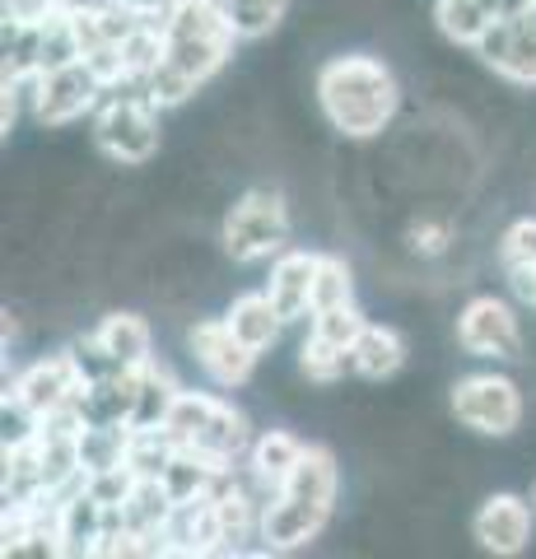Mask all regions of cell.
I'll use <instances>...</instances> for the list:
<instances>
[{
	"mask_svg": "<svg viewBox=\"0 0 536 559\" xmlns=\"http://www.w3.org/2000/svg\"><path fill=\"white\" fill-rule=\"evenodd\" d=\"M318 108L326 127L341 131L345 140H373L383 135L396 112H402V84L392 66L369 57V51H336L326 57L313 80Z\"/></svg>",
	"mask_w": 536,
	"mask_h": 559,
	"instance_id": "obj_1",
	"label": "cell"
},
{
	"mask_svg": "<svg viewBox=\"0 0 536 559\" xmlns=\"http://www.w3.org/2000/svg\"><path fill=\"white\" fill-rule=\"evenodd\" d=\"M289 229H294V215H289V187L281 182H266L257 178L243 197L234 201V210L224 215L219 224V248L234 266H248L257 257H275L285 252L289 242Z\"/></svg>",
	"mask_w": 536,
	"mask_h": 559,
	"instance_id": "obj_2",
	"label": "cell"
},
{
	"mask_svg": "<svg viewBox=\"0 0 536 559\" xmlns=\"http://www.w3.org/2000/svg\"><path fill=\"white\" fill-rule=\"evenodd\" d=\"M94 145L117 168H145L164 150L159 108L141 94V84L108 90V98L98 103V117H94Z\"/></svg>",
	"mask_w": 536,
	"mask_h": 559,
	"instance_id": "obj_3",
	"label": "cell"
},
{
	"mask_svg": "<svg viewBox=\"0 0 536 559\" xmlns=\"http://www.w3.org/2000/svg\"><path fill=\"white\" fill-rule=\"evenodd\" d=\"M448 411L462 429L480 433V439H513L517 425H523V392L517 382L504 373H466L453 382V396H448Z\"/></svg>",
	"mask_w": 536,
	"mask_h": 559,
	"instance_id": "obj_4",
	"label": "cell"
},
{
	"mask_svg": "<svg viewBox=\"0 0 536 559\" xmlns=\"http://www.w3.org/2000/svg\"><path fill=\"white\" fill-rule=\"evenodd\" d=\"M103 98H108V84L94 75L90 61L38 70V75L28 80V108H33V121H38L43 131L75 127V121L84 112H94Z\"/></svg>",
	"mask_w": 536,
	"mask_h": 559,
	"instance_id": "obj_5",
	"label": "cell"
},
{
	"mask_svg": "<svg viewBox=\"0 0 536 559\" xmlns=\"http://www.w3.org/2000/svg\"><path fill=\"white\" fill-rule=\"evenodd\" d=\"M453 341L462 355L472 359H527V331L517 322V312L495 299V294H476V299H466L457 322H453Z\"/></svg>",
	"mask_w": 536,
	"mask_h": 559,
	"instance_id": "obj_6",
	"label": "cell"
},
{
	"mask_svg": "<svg viewBox=\"0 0 536 559\" xmlns=\"http://www.w3.org/2000/svg\"><path fill=\"white\" fill-rule=\"evenodd\" d=\"M182 345L215 388H243L257 369V349H248L238 341L234 326L224 318H192V326L182 331Z\"/></svg>",
	"mask_w": 536,
	"mask_h": 559,
	"instance_id": "obj_7",
	"label": "cell"
},
{
	"mask_svg": "<svg viewBox=\"0 0 536 559\" xmlns=\"http://www.w3.org/2000/svg\"><path fill=\"white\" fill-rule=\"evenodd\" d=\"M80 373H75V364L65 349H57V355H47L38 364H28V369L20 373V382L5 392L10 401H20V406L33 415V419H47L51 411H61V406H71V401L80 396Z\"/></svg>",
	"mask_w": 536,
	"mask_h": 559,
	"instance_id": "obj_8",
	"label": "cell"
},
{
	"mask_svg": "<svg viewBox=\"0 0 536 559\" xmlns=\"http://www.w3.org/2000/svg\"><path fill=\"white\" fill-rule=\"evenodd\" d=\"M532 532H536L532 503L523 495H509V489L486 495L472 518V536L495 555H523L532 546Z\"/></svg>",
	"mask_w": 536,
	"mask_h": 559,
	"instance_id": "obj_9",
	"label": "cell"
},
{
	"mask_svg": "<svg viewBox=\"0 0 536 559\" xmlns=\"http://www.w3.org/2000/svg\"><path fill=\"white\" fill-rule=\"evenodd\" d=\"M318 257L322 252H303V248H285L271 257V275H266V294L281 308V318L294 326L303 318H313V275H318Z\"/></svg>",
	"mask_w": 536,
	"mask_h": 559,
	"instance_id": "obj_10",
	"label": "cell"
},
{
	"mask_svg": "<svg viewBox=\"0 0 536 559\" xmlns=\"http://www.w3.org/2000/svg\"><path fill=\"white\" fill-rule=\"evenodd\" d=\"M332 509L326 503H303V499H289V495H275L266 509H262V550H303L308 540H318Z\"/></svg>",
	"mask_w": 536,
	"mask_h": 559,
	"instance_id": "obj_11",
	"label": "cell"
},
{
	"mask_svg": "<svg viewBox=\"0 0 536 559\" xmlns=\"http://www.w3.org/2000/svg\"><path fill=\"white\" fill-rule=\"evenodd\" d=\"M51 503H57L61 555H98V540L108 536V503H98L84 485Z\"/></svg>",
	"mask_w": 536,
	"mask_h": 559,
	"instance_id": "obj_12",
	"label": "cell"
},
{
	"mask_svg": "<svg viewBox=\"0 0 536 559\" xmlns=\"http://www.w3.org/2000/svg\"><path fill=\"white\" fill-rule=\"evenodd\" d=\"M94 331H98V341L108 345V355L122 364V369H145V364L154 359V326H150L135 308L112 304V308L98 318Z\"/></svg>",
	"mask_w": 536,
	"mask_h": 559,
	"instance_id": "obj_13",
	"label": "cell"
},
{
	"mask_svg": "<svg viewBox=\"0 0 536 559\" xmlns=\"http://www.w3.org/2000/svg\"><path fill=\"white\" fill-rule=\"evenodd\" d=\"M224 322L234 326V336L243 341L248 349H257V355H266V349L285 336V318L281 308L271 304L266 289H252V294H238V299H229V308H224Z\"/></svg>",
	"mask_w": 536,
	"mask_h": 559,
	"instance_id": "obj_14",
	"label": "cell"
},
{
	"mask_svg": "<svg viewBox=\"0 0 536 559\" xmlns=\"http://www.w3.org/2000/svg\"><path fill=\"white\" fill-rule=\"evenodd\" d=\"M281 495L303 499V503H326V509H332L336 495H341V466H336V457L322 443H308L303 457L294 462L289 476L281 480Z\"/></svg>",
	"mask_w": 536,
	"mask_h": 559,
	"instance_id": "obj_15",
	"label": "cell"
},
{
	"mask_svg": "<svg viewBox=\"0 0 536 559\" xmlns=\"http://www.w3.org/2000/svg\"><path fill=\"white\" fill-rule=\"evenodd\" d=\"M350 349H355V369H359L365 382H388L410 364V345H406V336L396 326L369 322Z\"/></svg>",
	"mask_w": 536,
	"mask_h": 559,
	"instance_id": "obj_16",
	"label": "cell"
},
{
	"mask_svg": "<svg viewBox=\"0 0 536 559\" xmlns=\"http://www.w3.org/2000/svg\"><path fill=\"white\" fill-rule=\"evenodd\" d=\"M224 471H229V466H219V462L205 457V452L178 443V452H172V462L164 466L159 480H164V489H168L172 503H192V499L215 495V489L224 485Z\"/></svg>",
	"mask_w": 536,
	"mask_h": 559,
	"instance_id": "obj_17",
	"label": "cell"
},
{
	"mask_svg": "<svg viewBox=\"0 0 536 559\" xmlns=\"http://www.w3.org/2000/svg\"><path fill=\"white\" fill-rule=\"evenodd\" d=\"M178 382L164 369L159 359H150L141 369V388H135V411H131V429H164V419L178 401Z\"/></svg>",
	"mask_w": 536,
	"mask_h": 559,
	"instance_id": "obj_18",
	"label": "cell"
},
{
	"mask_svg": "<svg viewBox=\"0 0 536 559\" xmlns=\"http://www.w3.org/2000/svg\"><path fill=\"white\" fill-rule=\"evenodd\" d=\"M490 24H495V14L486 10V0H434V28H439V38L453 47L472 51L486 38Z\"/></svg>",
	"mask_w": 536,
	"mask_h": 559,
	"instance_id": "obj_19",
	"label": "cell"
},
{
	"mask_svg": "<svg viewBox=\"0 0 536 559\" xmlns=\"http://www.w3.org/2000/svg\"><path fill=\"white\" fill-rule=\"evenodd\" d=\"M238 38H168V61L192 75L196 84H211L224 66H229V51Z\"/></svg>",
	"mask_w": 536,
	"mask_h": 559,
	"instance_id": "obj_20",
	"label": "cell"
},
{
	"mask_svg": "<svg viewBox=\"0 0 536 559\" xmlns=\"http://www.w3.org/2000/svg\"><path fill=\"white\" fill-rule=\"evenodd\" d=\"M219 10L238 43H262L281 28V20L289 14V0H219Z\"/></svg>",
	"mask_w": 536,
	"mask_h": 559,
	"instance_id": "obj_21",
	"label": "cell"
},
{
	"mask_svg": "<svg viewBox=\"0 0 536 559\" xmlns=\"http://www.w3.org/2000/svg\"><path fill=\"white\" fill-rule=\"evenodd\" d=\"M303 439L299 433H289V429H262L257 433V443L248 448V466L257 471L262 480H271L275 489H281V480L289 476V466L303 457Z\"/></svg>",
	"mask_w": 536,
	"mask_h": 559,
	"instance_id": "obj_22",
	"label": "cell"
},
{
	"mask_svg": "<svg viewBox=\"0 0 536 559\" xmlns=\"http://www.w3.org/2000/svg\"><path fill=\"white\" fill-rule=\"evenodd\" d=\"M495 75L517 84V90H536V10L532 14H517V20H513L509 57H504V66H499Z\"/></svg>",
	"mask_w": 536,
	"mask_h": 559,
	"instance_id": "obj_23",
	"label": "cell"
},
{
	"mask_svg": "<svg viewBox=\"0 0 536 559\" xmlns=\"http://www.w3.org/2000/svg\"><path fill=\"white\" fill-rule=\"evenodd\" d=\"M205 90V84H196L192 75H182V70L178 66H172L168 57L159 61V66H154L150 70V75L141 80V94L154 103V108H159V112H172V108H187V103H192L196 94Z\"/></svg>",
	"mask_w": 536,
	"mask_h": 559,
	"instance_id": "obj_24",
	"label": "cell"
},
{
	"mask_svg": "<svg viewBox=\"0 0 536 559\" xmlns=\"http://www.w3.org/2000/svg\"><path fill=\"white\" fill-rule=\"evenodd\" d=\"M345 304H355V266L336 252H322L313 275V312L345 308Z\"/></svg>",
	"mask_w": 536,
	"mask_h": 559,
	"instance_id": "obj_25",
	"label": "cell"
},
{
	"mask_svg": "<svg viewBox=\"0 0 536 559\" xmlns=\"http://www.w3.org/2000/svg\"><path fill=\"white\" fill-rule=\"evenodd\" d=\"M215 411H219V401L211 396V392H192V388H182L178 392V401H172V411H168V419H164V429L178 439L182 448L187 443H196L201 439V429L215 419Z\"/></svg>",
	"mask_w": 536,
	"mask_h": 559,
	"instance_id": "obj_26",
	"label": "cell"
},
{
	"mask_svg": "<svg viewBox=\"0 0 536 559\" xmlns=\"http://www.w3.org/2000/svg\"><path fill=\"white\" fill-rule=\"evenodd\" d=\"M369 326V318L359 312L355 304H345V308H326V312H313L308 318V331H313L318 341H326V345H336V349H350L355 341H359V331Z\"/></svg>",
	"mask_w": 536,
	"mask_h": 559,
	"instance_id": "obj_27",
	"label": "cell"
},
{
	"mask_svg": "<svg viewBox=\"0 0 536 559\" xmlns=\"http://www.w3.org/2000/svg\"><path fill=\"white\" fill-rule=\"evenodd\" d=\"M499 266L513 271V266H532L536 261V215L513 219L504 234H499Z\"/></svg>",
	"mask_w": 536,
	"mask_h": 559,
	"instance_id": "obj_28",
	"label": "cell"
},
{
	"mask_svg": "<svg viewBox=\"0 0 536 559\" xmlns=\"http://www.w3.org/2000/svg\"><path fill=\"white\" fill-rule=\"evenodd\" d=\"M0 10H5V24H43L57 0H0Z\"/></svg>",
	"mask_w": 536,
	"mask_h": 559,
	"instance_id": "obj_29",
	"label": "cell"
},
{
	"mask_svg": "<svg viewBox=\"0 0 536 559\" xmlns=\"http://www.w3.org/2000/svg\"><path fill=\"white\" fill-rule=\"evenodd\" d=\"M504 275H509L513 299L527 304V308H536V261H532V266H513V271H504Z\"/></svg>",
	"mask_w": 536,
	"mask_h": 559,
	"instance_id": "obj_30",
	"label": "cell"
},
{
	"mask_svg": "<svg viewBox=\"0 0 536 559\" xmlns=\"http://www.w3.org/2000/svg\"><path fill=\"white\" fill-rule=\"evenodd\" d=\"M532 503H536V480H532Z\"/></svg>",
	"mask_w": 536,
	"mask_h": 559,
	"instance_id": "obj_31",
	"label": "cell"
}]
</instances>
